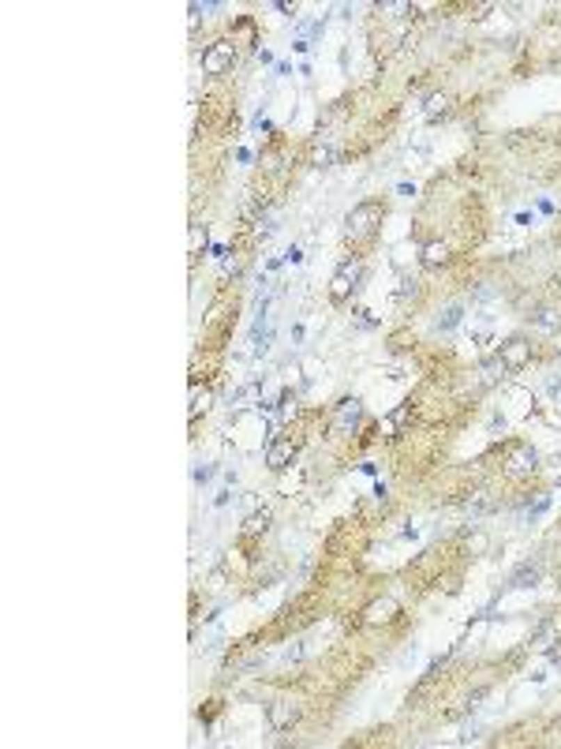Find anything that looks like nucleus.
<instances>
[{"mask_svg":"<svg viewBox=\"0 0 561 749\" xmlns=\"http://www.w3.org/2000/svg\"><path fill=\"white\" fill-rule=\"evenodd\" d=\"M378 225H382V206L378 203H359L345 214V236L348 240H370L378 233Z\"/></svg>","mask_w":561,"mask_h":749,"instance_id":"f257e3e1","label":"nucleus"},{"mask_svg":"<svg viewBox=\"0 0 561 749\" xmlns=\"http://www.w3.org/2000/svg\"><path fill=\"white\" fill-rule=\"evenodd\" d=\"M359 277H363V263H356V258L345 263L333 274V281H329V300H333V304H345V300L359 288Z\"/></svg>","mask_w":561,"mask_h":749,"instance_id":"f03ea898","label":"nucleus"},{"mask_svg":"<svg viewBox=\"0 0 561 749\" xmlns=\"http://www.w3.org/2000/svg\"><path fill=\"white\" fill-rule=\"evenodd\" d=\"M498 360H502L505 371H524L532 364V341L528 337H509V341L498 348Z\"/></svg>","mask_w":561,"mask_h":749,"instance_id":"7ed1b4c3","label":"nucleus"},{"mask_svg":"<svg viewBox=\"0 0 561 749\" xmlns=\"http://www.w3.org/2000/svg\"><path fill=\"white\" fill-rule=\"evenodd\" d=\"M232 60H236V45L232 42H214L203 53V72L206 75H225L228 68H232Z\"/></svg>","mask_w":561,"mask_h":749,"instance_id":"20e7f679","label":"nucleus"},{"mask_svg":"<svg viewBox=\"0 0 561 749\" xmlns=\"http://www.w3.org/2000/svg\"><path fill=\"white\" fill-rule=\"evenodd\" d=\"M505 468H509V472H513V476L535 472V468H539V454L532 449V442H513V446H509Z\"/></svg>","mask_w":561,"mask_h":749,"instance_id":"39448f33","label":"nucleus"},{"mask_svg":"<svg viewBox=\"0 0 561 749\" xmlns=\"http://www.w3.org/2000/svg\"><path fill=\"white\" fill-rule=\"evenodd\" d=\"M359 419H363V401H359V397H345V401L337 405V412H333V431L337 435L356 431Z\"/></svg>","mask_w":561,"mask_h":749,"instance_id":"423d86ee","label":"nucleus"},{"mask_svg":"<svg viewBox=\"0 0 561 749\" xmlns=\"http://www.w3.org/2000/svg\"><path fill=\"white\" fill-rule=\"evenodd\" d=\"M266 719H269V727H274V731H288V727L299 719V704L280 697V701H274V704L266 708Z\"/></svg>","mask_w":561,"mask_h":749,"instance_id":"0eeeda50","label":"nucleus"},{"mask_svg":"<svg viewBox=\"0 0 561 749\" xmlns=\"http://www.w3.org/2000/svg\"><path fill=\"white\" fill-rule=\"evenodd\" d=\"M296 461V446L285 442V438H274V442L266 446V468H274V472H280V468H288Z\"/></svg>","mask_w":561,"mask_h":749,"instance_id":"6e6552de","label":"nucleus"},{"mask_svg":"<svg viewBox=\"0 0 561 749\" xmlns=\"http://www.w3.org/2000/svg\"><path fill=\"white\" fill-rule=\"evenodd\" d=\"M539 581H543V566H539V562H524V566L513 569L509 588H513V592H528V588H535Z\"/></svg>","mask_w":561,"mask_h":749,"instance_id":"1a4fd4ad","label":"nucleus"},{"mask_svg":"<svg viewBox=\"0 0 561 749\" xmlns=\"http://www.w3.org/2000/svg\"><path fill=\"white\" fill-rule=\"evenodd\" d=\"M393 618H397V599H393V596L374 599V603L363 611V622H367V626H382V622H393Z\"/></svg>","mask_w":561,"mask_h":749,"instance_id":"9d476101","label":"nucleus"},{"mask_svg":"<svg viewBox=\"0 0 561 749\" xmlns=\"http://www.w3.org/2000/svg\"><path fill=\"white\" fill-rule=\"evenodd\" d=\"M528 318H532L535 334H546L550 337V334H558V330H561V311H558V307H539V311H532Z\"/></svg>","mask_w":561,"mask_h":749,"instance_id":"9b49d317","label":"nucleus"},{"mask_svg":"<svg viewBox=\"0 0 561 749\" xmlns=\"http://www.w3.org/2000/svg\"><path fill=\"white\" fill-rule=\"evenodd\" d=\"M419 263H423L427 270L445 266V263H449V244H445V240H427L423 252H419Z\"/></svg>","mask_w":561,"mask_h":749,"instance_id":"f8f14e48","label":"nucleus"},{"mask_svg":"<svg viewBox=\"0 0 561 749\" xmlns=\"http://www.w3.org/2000/svg\"><path fill=\"white\" fill-rule=\"evenodd\" d=\"M460 323H464V304H449V307H442V315L434 318V330L438 334H453Z\"/></svg>","mask_w":561,"mask_h":749,"instance_id":"ddd939ff","label":"nucleus"},{"mask_svg":"<svg viewBox=\"0 0 561 749\" xmlns=\"http://www.w3.org/2000/svg\"><path fill=\"white\" fill-rule=\"evenodd\" d=\"M449 105H453V98H449L445 90H438V94H430L427 102H423V116L427 120H438V116L449 113Z\"/></svg>","mask_w":561,"mask_h":749,"instance_id":"4468645a","label":"nucleus"},{"mask_svg":"<svg viewBox=\"0 0 561 749\" xmlns=\"http://www.w3.org/2000/svg\"><path fill=\"white\" fill-rule=\"evenodd\" d=\"M266 528H269V509H255V514L244 521V536H262Z\"/></svg>","mask_w":561,"mask_h":749,"instance_id":"2eb2a0df","label":"nucleus"},{"mask_svg":"<svg viewBox=\"0 0 561 749\" xmlns=\"http://www.w3.org/2000/svg\"><path fill=\"white\" fill-rule=\"evenodd\" d=\"M210 401H214V394H210L206 386H203V389H195V394H191V405H187V416L195 419L198 412H206V408H210Z\"/></svg>","mask_w":561,"mask_h":749,"instance_id":"dca6fc26","label":"nucleus"},{"mask_svg":"<svg viewBox=\"0 0 561 749\" xmlns=\"http://www.w3.org/2000/svg\"><path fill=\"white\" fill-rule=\"evenodd\" d=\"M520 509H524L528 521H535L539 514H546V509H550V495H535V498H528V502L520 506Z\"/></svg>","mask_w":561,"mask_h":749,"instance_id":"f3484780","label":"nucleus"},{"mask_svg":"<svg viewBox=\"0 0 561 749\" xmlns=\"http://www.w3.org/2000/svg\"><path fill=\"white\" fill-rule=\"evenodd\" d=\"M468 551H472V555H487L490 551V536L487 532H472V536H468Z\"/></svg>","mask_w":561,"mask_h":749,"instance_id":"a211bd4d","label":"nucleus"},{"mask_svg":"<svg viewBox=\"0 0 561 749\" xmlns=\"http://www.w3.org/2000/svg\"><path fill=\"white\" fill-rule=\"evenodd\" d=\"M329 162H333V150H329V146H315V150H310V169H326Z\"/></svg>","mask_w":561,"mask_h":749,"instance_id":"6ab92c4d","label":"nucleus"},{"mask_svg":"<svg viewBox=\"0 0 561 749\" xmlns=\"http://www.w3.org/2000/svg\"><path fill=\"white\" fill-rule=\"evenodd\" d=\"M416 293H419V281H416V277H404V281H400V288H397L400 300H408V296H416Z\"/></svg>","mask_w":561,"mask_h":749,"instance_id":"aec40b11","label":"nucleus"},{"mask_svg":"<svg viewBox=\"0 0 561 749\" xmlns=\"http://www.w3.org/2000/svg\"><path fill=\"white\" fill-rule=\"evenodd\" d=\"M468 509H472V514H487L490 509V498H487V491H479L472 502H468Z\"/></svg>","mask_w":561,"mask_h":749,"instance_id":"412c9836","label":"nucleus"},{"mask_svg":"<svg viewBox=\"0 0 561 749\" xmlns=\"http://www.w3.org/2000/svg\"><path fill=\"white\" fill-rule=\"evenodd\" d=\"M191 476H195V484H206V479L214 476V465H198V468H195Z\"/></svg>","mask_w":561,"mask_h":749,"instance_id":"4be33fe9","label":"nucleus"},{"mask_svg":"<svg viewBox=\"0 0 561 749\" xmlns=\"http://www.w3.org/2000/svg\"><path fill=\"white\" fill-rule=\"evenodd\" d=\"M404 419H408V405H400V408H397V412H393V416H389V427H397V424H404Z\"/></svg>","mask_w":561,"mask_h":749,"instance_id":"5701e85b","label":"nucleus"},{"mask_svg":"<svg viewBox=\"0 0 561 749\" xmlns=\"http://www.w3.org/2000/svg\"><path fill=\"white\" fill-rule=\"evenodd\" d=\"M546 394L554 397V401H561V378H550V383H546Z\"/></svg>","mask_w":561,"mask_h":749,"instance_id":"b1692460","label":"nucleus"},{"mask_svg":"<svg viewBox=\"0 0 561 749\" xmlns=\"http://www.w3.org/2000/svg\"><path fill=\"white\" fill-rule=\"evenodd\" d=\"M397 195H408V199H412V195H416V184H397Z\"/></svg>","mask_w":561,"mask_h":749,"instance_id":"393cba45","label":"nucleus"},{"mask_svg":"<svg viewBox=\"0 0 561 749\" xmlns=\"http://www.w3.org/2000/svg\"><path fill=\"white\" fill-rule=\"evenodd\" d=\"M255 56L262 60V64H269V60H274V53H269V49H255Z\"/></svg>","mask_w":561,"mask_h":749,"instance_id":"a878e982","label":"nucleus"}]
</instances>
